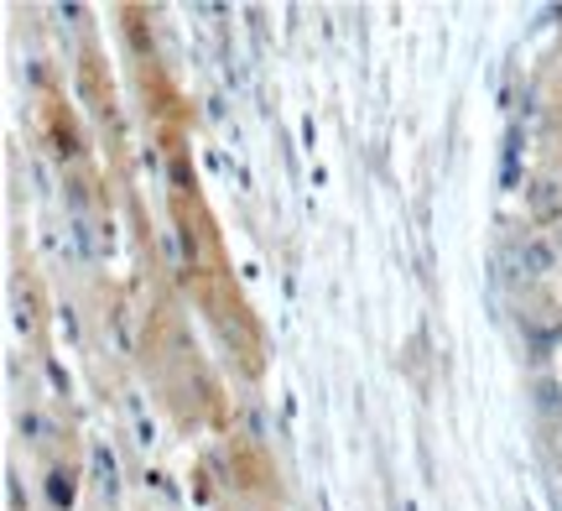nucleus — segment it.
<instances>
[{
    "instance_id": "f257e3e1",
    "label": "nucleus",
    "mask_w": 562,
    "mask_h": 511,
    "mask_svg": "<svg viewBox=\"0 0 562 511\" xmlns=\"http://www.w3.org/2000/svg\"><path fill=\"white\" fill-rule=\"evenodd\" d=\"M526 220L552 230L562 220V163H542L526 173Z\"/></svg>"
},
{
    "instance_id": "f03ea898",
    "label": "nucleus",
    "mask_w": 562,
    "mask_h": 511,
    "mask_svg": "<svg viewBox=\"0 0 562 511\" xmlns=\"http://www.w3.org/2000/svg\"><path fill=\"white\" fill-rule=\"evenodd\" d=\"M47 501L58 511H74V501H79V470L74 465H53L47 470Z\"/></svg>"
},
{
    "instance_id": "7ed1b4c3",
    "label": "nucleus",
    "mask_w": 562,
    "mask_h": 511,
    "mask_svg": "<svg viewBox=\"0 0 562 511\" xmlns=\"http://www.w3.org/2000/svg\"><path fill=\"white\" fill-rule=\"evenodd\" d=\"M16 429H21V438H26V444H37V449H47V444L58 438V429H53V423H47V418H42L37 408H21Z\"/></svg>"
},
{
    "instance_id": "20e7f679",
    "label": "nucleus",
    "mask_w": 562,
    "mask_h": 511,
    "mask_svg": "<svg viewBox=\"0 0 562 511\" xmlns=\"http://www.w3.org/2000/svg\"><path fill=\"white\" fill-rule=\"evenodd\" d=\"M94 475H100L104 501H115L121 496V465H115V454L104 449V444H94Z\"/></svg>"
},
{
    "instance_id": "39448f33",
    "label": "nucleus",
    "mask_w": 562,
    "mask_h": 511,
    "mask_svg": "<svg viewBox=\"0 0 562 511\" xmlns=\"http://www.w3.org/2000/svg\"><path fill=\"white\" fill-rule=\"evenodd\" d=\"M537 433H542V449H547V459H552V465H558V470H562V418H558V423H542V429H537Z\"/></svg>"
},
{
    "instance_id": "423d86ee",
    "label": "nucleus",
    "mask_w": 562,
    "mask_h": 511,
    "mask_svg": "<svg viewBox=\"0 0 562 511\" xmlns=\"http://www.w3.org/2000/svg\"><path fill=\"white\" fill-rule=\"evenodd\" d=\"M547 115L562 125V68L552 74V79H547Z\"/></svg>"
},
{
    "instance_id": "0eeeda50",
    "label": "nucleus",
    "mask_w": 562,
    "mask_h": 511,
    "mask_svg": "<svg viewBox=\"0 0 562 511\" xmlns=\"http://www.w3.org/2000/svg\"><path fill=\"white\" fill-rule=\"evenodd\" d=\"M552 241H558V251H562V220H558V225H552Z\"/></svg>"
}]
</instances>
